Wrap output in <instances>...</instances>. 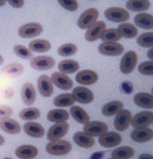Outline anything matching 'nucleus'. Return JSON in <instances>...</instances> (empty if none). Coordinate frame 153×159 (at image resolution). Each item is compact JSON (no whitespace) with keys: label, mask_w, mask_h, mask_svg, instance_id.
<instances>
[{"label":"nucleus","mask_w":153,"mask_h":159,"mask_svg":"<svg viewBox=\"0 0 153 159\" xmlns=\"http://www.w3.org/2000/svg\"><path fill=\"white\" fill-rule=\"evenodd\" d=\"M43 27L38 22H29L18 28V35L22 38H32L41 34Z\"/></svg>","instance_id":"nucleus-5"},{"label":"nucleus","mask_w":153,"mask_h":159,"mask_svg":"<svg viewBox=\"0 0 153 159\" xmlns=\"http://www.w3.org/2000/svg\"><path fill=\"white\" fill-rule=\"evenodd\" d=\"M133 101L138 107L145 109L153 108V96L147 92H139L135 95Z\"/></svg>","instance_id":"nucleus-24"},{"label":"nucleus","mask_w":153,"mask_h":159,"mask_svg":"<svg viewBox=\"0 0 153 159\" xmlns=\"http://www.w3.org/2000/svg\"><path fill=\"white\" fill-rule=\"evenodd\" d=\"M62 7L69 11H75L78 8V3L76 0H58Z\"/></svg>","instance_id":"nucleus-42"},{"label":"nucleus","mask_w":153,"mask_h":159,"mask_svg":"<svg viewBox=\"0 0 153 159\" xmlns=\"http://www.w3.org/2000/svg\"><path fill=\"white\" fill-rule=\"evenodd\" d=\"M10 5L15 8H21L24 5V0H7Z\"/></svg>","instance_id":"nucleus-44"},{"label":"nucleus","mask_w":153,"mask_h":159,"mask_svg":"<svg viewBox=\"0 0 153 159\" xmlns=\"http://www.w3.org/2000/svg\"><path fill=\"white\" fill-rule=\"evenodd\" d=\"M132 115L129 111L122 109L118 112L114 119V127L119 131H125L131 123Z\"/></svg>","instance_id":"nucleus-13"},{"label":"nucleus","mask_w":153,"mask_h":159,"mask_svg":"<svg viewBox=\"0 0 153 159\" xmlns=\"http://www.w3.org/2000/svg\"><path fill=\"white\" fill-rule=\"evenodd\" d=\"M147 57H148L150 60L153 61V48H151V49H150L148 51V52H147Z\"/></svg>","instance_id":"nucleus-46"},{"label":"nucleus","mask_w":153,"mask_h":159,"mask_svg":"<svg viewBox=\"0 0 153 159\" xmlns=\"http://www.w3.org/2000/svg\"><path fill=\"white\" fill-rule=\"evenodd\" d=\"M13 115V109L7 105H0V119L10 117Z\"/></svg>","instance_id":"nucleus-43"},{"label":"nucleus","mask_w":153,"mask_h":159,"mask_svg":"<svg viewBox=\"0 0 153 159\" xmlns=\"http://www.w3.org/2000/svg\"><path fill=\"white\" fill-rule=\"evenodd\" d=\"M77 51V46L74 44L67 43L61 45L58 49V53L62 57H69L74 55Z\"/></svg>","instance_id":"nucleus-39"},{"label":"nucleus","mask_w":153,"mask_h":159,"mask_svg":"<svg viewBox=\"0 0 153 159\" xmlns=\"http://www.w3.org/2000/svg\"><path fill=\"white\" fill-rule=\"evenodd\" d=\"M38 89L39 93L43 97H49L53 92V86L52 80L47 75H42L38 79Z\"/></svg>","instance_id":"nucleus-16"},{"label":"nucleus","mask_w":153,"mask_h":159,"mask_svg":"<svg viewBox=\"0 0 153 159\" xmlns=\"http://www.w3.org/2000/svg\"><path fill=\"white\" fill-rule=\"evenodd\" d=\"M138 159H153V155L149 154H142L139 156Z\"/></svg>","instance_id":"nucleus-45"},{"label":"nucleus","mask_w":153,"mask_h":159,"mask_svg":"<svg viewBox=\"0 0 153 159\" xmlns=\"http://www.w3.org/2000/svg\"><path fill=\"white\" fill-rule=\"evenodd\" d=\"M117 31L120 37L125 38H133L138 34V30L135 25L128 22H123L117 27Z\"/></svg>","instance_id":"nucleus-27"},{"label":"nucleus","mask_w":153,"mask_h":159,"mask_svg":"<svg viewBox=\"0 0 153 159\" xmlns=\"http://www.w3.org/2000/svg\"><path fill=\"white\" fill-rule=\"evenodd\" d=\"M138 57L134 51H128L123 56L120 62V70L123 74H129L137 65Z\"/></svg>","instance_id":"nucleus-2"},{"label":"nucleus","mask_w":153,"mask_h":159,"mask_svg":"<svg viewBox=\"0 0 153 159\" xmlns=\"http://www.w3.org/2000/svg\"><path fill=\"white\" fill-rule=\"evenodd\" d=\"M153 123V113L151 111H144L132 117L130 124L135 128L148 127Z\"/></svg>","instance_id":"nucleus-7"},{"label":"nucleus","mask_w":153,"mask_h":159,"mask_svg":"<svg viewBox=\"0 0 153 159\" xmlns=\"http://www.w3.org/2000/svg\"><path fill=\"white\" fill-rule=\"evenodd\" d=\"M3 159H12V158H11V157H5V158Z\"/></svg>","instance_id":"nucleus-50"},{"label":"nucleus","mask_w":153,"mask_h":159,"mask_svg":"<svg viewBox=\"0 0 153 159\" xmlns=\"http://www.w3.org/2000/svg\"><path fill=\"white\" fill-rule=\"evenodd\" d=\"M70 111L71 116L73 117V119H74L75 121L81 123V124L85 125L90 120V117H89V114H88L84 109L82 108V107H79V106H75V105H73V106H72L70 107V111Z\"/></svg>","instance_id":"nucleus-26"},{"label":"nucleus","mask_w":153,"mask_h":159,"mask_svg":"<svg viewBox=\"0 0 153 159\" xmlns=\"http://www.w3.org/2000/svg\"><path fill=\"white\" fill-rule=\"evenodd\" d=\"M122 141V138L118 133L114 131H106L99 136L98 143L101 147L105 148H112L118 146Z\"/></svg>","instance_id":"nucleus-10"},{"label":"nucleus","mask_w":153,"mask_h":159,"mask_svg":"<svg viewBox=\"0 0 153 159\" xmlns=\"http://www.w3.org/2000/svg\"><path fill=\"white\" fill-rule=\"evenodd\" d=\"M137 43L144 48L153 47V32L144 33L137 38Z\"/></svg>","instance_id":"nucleus-38"},{"label":"nucleus","mask_w":153,"mask_h":159,"mask_svg":"<svg viewBox=\"0 0 153 159\" xmlns=\"http://www.w3.org/2000/svg\"><path fill=\"white\" fill-rule=\"evenodd\" d=\"M120 38L121 37L119 34L117 30L114 28H110L104 31L100 39L104 42H117L120 41Z\"/></svg>","instance_id":"nucleus-37"},{"label":"nucleus","mask_w":153,"mask_h":159,"mask_svg":"<svg viewBox=\"0 0 153 159\" xmlns=\"http://www.w3.org/2000/svg\"><path fill=\"white\" fill-rule=\"evenodd\" d=\"M41 116V112L39 109L37 107H27V108L22 109L19 112V117L22 120H35L38 119Z\"/></svg>","instance_id":"nucleus-36"},{"label":"nucleus","mask_w":153,"mask_h":159,"mask_svg":"<svg viewBox=\"0 0 153 159\" xmlns=\"http://www.w3.org/2000/svg\"><path fill=\"white\" fill-rule=\"evenodd\" d=\"M131 139L136 143H147L153 139V130L148 127L135 128L131 133Z\"/></svg>","instance_id":"nucleus-17"},{"label":"nucleus","mask_w":153,"mask_h":159,"mask_svg":"<svg viewBox=\"0 0 153 159\" xmlns=\"http://www.w3.org/2000/svg\"><path fill=\"white\" fill-rule=\"evenodd\" d=\"M0 129L9 134H17L21 131L19 123L9 117L0 119Z\"/></svg>","instance_id":"nucleus-19"},{"label":"nucleus","mask_w":153,"mask_h":159,"mask_svg":"<svg viewBox=\"0 0 153 159\" xmlns=\"http://www.w3.org/2000/svg\"><path fill=\"white\" fill-rule=\"evenodd\" d=\"M69 129V124L66 122L57 123L56 124L49 127L47 134H46V137H47L48 140L50 142L58 140L67 134Z\"/></svg>","instance_id":"nucleus-6"},{"label":"nucleus","mask_w":153,"mask_h":159,"mask_svg":"<svg viewBox=\"0 0 153 159\" xmlns=\"http://www.w3.org/2000/svg\"><path fill=\"white\" fill-rule=\"evenodd\" d=\"M75 80L81 85H92L97 83L98 80V75L93 70H82L79 72L75 76Z\"/></svg>","instance_id":"nucleus-18"},{"label":"nucleus","mask_w":153,"mask_h":159,"mask_svg":"<svg viewBox=\"0 0 153 159\" xmlns=\"http://www.w3.org/2000/svg\"><path fill=\"white\" fill-rule=\"evenodd\" d=\"M14 52H15V54L18 57H19L20 58L22 59H31L33 54H32V52L30 51V49H28L25 46V45H16L14 47Z\"/></svg>","instance_id":"nucleus-40"},{"label":"nucleus","mask_w":153,"mask_h":159,"mask_svg":"<svg viewBox=\"0 0 153 159\" xmlns=\"http://www.w3.org/2000/svg\"><path fill=\"white\" fill-rule=\"evenodd\" d=\"M58 69L61 72L65 74H73L78 70L79 64L74 60H63L58 64Z\"/></svg>","instance_id":"nucleus-31"},{"label":"nucleus","mask_w":153,"mask_h":159,"mask_svg":"<svg viewBox=\"0 0 153 159\" xmlns=\"http://www.w3.org/2000/svg\"><path fill=\"white\" fill-rule=\"evenodd\" d=\"M83 130L92 137H99L108 130L106 123L100 121H89L84 125Z\"/></svg>","instance_id":"nucleus-12"},{"label":"nucleus","mask_w":153,"mask_h":159,"mask_svg":"<svg viewBox=\"0 0 153 159\" xmlns=\"http://www.w3.org/2000/svg\"><path fill=\"white\" fill-rule=\"evenodd\" d=\"M21 97L26 105H32L36 99V90L31 83L24 84L21 91Z\"/></svg>","instance_id":"nucleus-21"},{"label":"nucleus","mask_w":153,"mask_h":159,"mask_svg":"<svg viewBox=\"0 0 153 159\" xmlns=\"http://www.w3.org/2000/svg\"><path fill=\"white\" fill-rule=\"evenodd\" d=\"M106 30V24L102 21L96 22L94 24L87 29L85 38L86 41L89 42H93L101 38L104 31Z\"/></svg>","instance_id":"nucleus-11"},{"label":"nucleus","mask_w":153,"mask_h":159,"mask_svg":"<svg viewBox=\"0 0 153 159\" xmlns=\"http://www.w3.org/2000/svg\"><path fill=\"white\" fill-rule=\"evenodd\" d=\"M98 51L104 56H120L124 51V48L118 42H103L98 46Z\"/></svg>","instance_id":"nucleus-9"},{"label":"nucleus","mask_w":153,"mask_h":159,"mask_svg":"<svg viewBox=\"0 0 153 159\" xmlns=\"http://www.w3.org/2000/svg\"><path fill=\"white\" fill-rule=\"evenodd\" d=\"M108 159H113V158H108Z\"/></svg>","instance_id":"nucleus-52"},{"label":"nucleus","mask_w":153,"mask_h":159,"mask_svg":"<svg viewBox=\"0 0 153 159\" xmlns=\"http://www.w3.org/2000/svg\"><path fill=\"white\" fill-rule=\"evenodd\" d=\"M15 155L20 159H31L37 157L38 150L33 145H22L15 150Z\"/></svg>","instance_id":"nucleus-20"},{"label":"nucleus","mask_w":153,"mask_h":159,"mask_svg":"<svg viewBox=\"0 0 153 159\" xmlns=\"http://www.w3.org/2000/svg\"><path fill=\"white\" fill-rule=\"evenodd\" d=\"M149 0H128L126 2V7L128 10L133 12H141L147 11L150 7Z\"/></svg>","instance_id":"nucleus-30"},{"label":"nucleus","mask_w":153,"mask_h":159,"mask_svg":"<svg viewBox=\"0 0 153 159\" xmlns=\"http://www.w3.org/2000/svg\"><path fill=\"white\" fill-rule=\"evenodd\" d=\"M56 64L54 58L49 56H38L31 60L30 66L38 71H46L51 69Z\"/></svg>","instance_id":"nucleus-8"},{"label":"nucleus","mask_w":153,"mask_h":159,"mask_svg":"<svg viewBox=\"0 0 153 159\" xmlns=\"http://www.w3.org/2000/svg\"><path fill=\"white\" fill-rule=\"evenodd\" d=\"M73 141L77 146L82 148H91L95 145L93 137L86 134L84 131L76 132L73 134Z\"/></svg>","instance_id":"nucleus-23"},{"label":"nucleus","mask_w":153,"mask_h":159,"mask_svg":"<svg viewBox=\"0 0 153 159\" xmlns=\"http://www.w3.org/2000/svg\"><path fill=\"white\" fill-rule=\"evenodd\" d=\"M6 1L7 0H0V7H2V6L5 5Z\"/></svg>","instance_id":"nucleus-48"},{"label":"nucleus","mask_w":153,"mask_h":159,"mask_svg":"<svg viewBox=\"0 0 153 159\" xmlns=\"http://www.w3.org/2000/svg\"><path fill=\"white\" fill-rule=\"evenodd\" d=\"M75 99L73 97V94L70 93H63L57 96L53 99V104L56 107H69L74 104Z\"/></svg>","instance_id":"nucleus-35"},{"label":"nucleus","mask_w":153,"mask_h":159,"mask_svg":"<svg viewBox=\"0 0 153 159\" xmlns=\"http://www.w3.org/2000/svg\"><path fill=\"white\" fill-rule=\"evenodd\" d=\"M51 44L48 40L36 39L30 42L29 49L35 52H46L50 49Z\"/></svg>","instance_id":"nucleus-33"},{"label":"nucleus","mask_w":153,"mask_h":159,"mask_svg":"<svg viewBox=\"0 0 153 159\" xmlns=\"http://www.w3.org/2000/svg\"><path fill=\"white\" fill-rule=\"evenodd\" d=\"M135 154V150L131 147H118L112 152L113 159H130Z\"/></svg>","instance_id":"nucleus-34"},{"label":"nucleus","mask_w":153,"mask_h":159,"mask_svg":"<svg viewBox=\"0 0 153 159\" xmlns=\"http://www.w3.org/2000/svg\"><path fill=\"white\" fill-rule=\"evenodd\" d=\"M124 107V104L122 102L118 101V100H113L110 101L104 104L101 109L102 114L104 116H113L117 115L120 110H122Z\"/></svg>","instance_id":"nucleus-28"},{"label":"nucleus","mask_w":153,"mask_h":159,"mask_svg":"<svg viewBox=\"0 0 153 159\" xmlns=\"http://www.w3.org/2000/svg\"><path fill=\"white\" fill-rule=\"evenodd\" d=\"M134 22L141 29L151 30L153 29V15L148 13H140L135 16Z\"/></svg>","instance_id":"nucleus-25"},{"label":"nucleus","mask_w":153,"mask_h":159,"mask_svg":"<svg viewBox=\"0 0 153 159\" xmlns=\"http://www.w3.org/2000/svg\"><path fill=\"white\" fill-rule=\"evenodd\" d=\"M73 96L75 100L82 104H89L94 99V95L90 89L86 87H76L73 90Z\"/></svg>","instance_id":"nucleus-14"},{"label":"nucleus","mask_w":153,"mask_h":159,"mask_svg":"<svg viewBox=\"0 0 153 159\" xmlns=\"http://www.w3.org/2000/svg\"><path fill=\"white\" fill-rule=\"evenodd\" d=\"M104 16L109 21L113 22H125L130 18L129 13L127 10L116 7L105 10Z\"/></svg>","instance_id":"nucleus-3"},{"label":"nucleus","mask_w":153,"mask_h":159,"mask_svg":"<svg viewBox=\"0 0 153 159\" xmlns=\"http://www.w3.org/2000/svg\"><path fill=\"white\" fill-rule=\"evenodd\" d=\"M69 118V112L64 109H53L48 112L47 119L51 123L66 122Z\"/></svg>","instance_id":"nucleus-29"},{"label":"nucleus","mask_w":153,"mask_h":159,"mask_svg":"<svg viewBox=\"0 0 153 159\" xmlns=\"http://www.w3.org/2000/svg\"><path fill=\"white\" fill-rule=\"evenodd\" d=\"M23 130L27 135L35 139H39L45 135L44 127L41 124L35 122L26 123L23 126Z\"/></svg>","instance_id":"nucleus-22"},{"label":"nucleus","mask_w":153,"mask_h":159,"mask_svg":"<svg viewBox=\"0 0 153 159\" xmlns=\"http://www.w3.org/2000/svg\"><path fill=\"white\" fill-rule=\"evenodd\" d=\"M138 71L145 76H152L153 75V61H144L140 64L138 66Z\"/></svg>","instance_id":"nucleus-41"},{"label":"nucleus","mask_w":153,"mask_h":159,"mask_svg":"<svg viewBox=\"0 0 153 159\" xmlns=\"http://www.w3.org/2000/svg\"><path fill=\"white\" fill-rule=\"evenodd\" d=\"M72 150V145L66 140H55L48 143L46 150L49 154L54 156H62L69 154Z\"/></svg>","instance_id":"nucleus-1"},{"label":"nucleus","mask_w":153,"mask_h":159,"mask_svg":"<svg viewBox=\"0 0 153 159\" xmlns=\"http://www.w3.org/2000/svg\"><path fill=\"white\" fill-rule=\"evenodd\" d=\"M99 12L95 8H89L80 15L77 21V25L81 30H86L97 22Z\"/></svg>","instance_id":"nucleus-4"},{"label":"nucleus","mask_w":153,"mask_h":159,"mask_svg":"<svg viewBox=\"0 0 153 159\" xmlns=\"http://www.w3.org/2000/svg\"><path fill=\"white\" fill-rule=\"evenodd\" d=\"M4 62V59H3V57H2V56H0V65H2V63H3Z\"/></svg>","instance_id":"nucleus-49"},{"label":"nucleus","mask_w":153,"mask_h":159,"mask_svg":"<svg viewBox=\"0 0 153 159\" xmlns=\"http://www.w3.org/2000/svg\"><path fill=\"white\" fill-rule=\"evenodd\" d=\"M24 72V66L20 63H12L2 69V72L9 77H18Z\"/></svg>","instance_id":"nucleus-32"},{"label":"nucleus","mask_w":153,"mask_h":159,"mask_svg":"<svg viewBox=\"0 0 153 159\" xmlns=\"http://www.w3.org/2000/svg\"><path fill=\"white\" fill-rule=\"evenodd\" d=\"M151 93H152V94H151V95H152V96H153V88H152V89H151Z\"/></svg>","instance_id":"nucleus-51"},{"label":"nucleus","mask_w":153,"mask_h":159,"mask_svg":"<svg viewBox=\"0 0 153 159\" xmlns=\"http://www.w3.org/2000/svg\"><path fill=\"white\" fill-rule=\"evenodd\" d=\"M50 78L53 84L62 90H69L73 86V80L62 72H53Z\"/></svg>","instance_id":"nucleus-15"},{"label":"nucleus","mask_w":153,"mask_h":159,"mask_svg":"<svg viewBox=\"0 0 153 159\" xmlns=\"http://www.w3.org/2000/svg\"><path fill=\"white\" fill-rule=\"evenodd\" d=\"M4 143H5V139H4V138L0 134V146H2V145L4 144Z\"/></svg>","instance_id":"nucleus-47"}]
</instances>
